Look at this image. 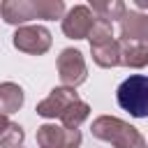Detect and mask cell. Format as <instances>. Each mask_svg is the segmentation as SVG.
Returning a JSON list of instances; mask_svg holds the SVG:
<instances>
[{
  "mask_svg": "<svg viewBox=\"0 0 148 148\" xmlns=\"http://www.w3.org/2000/svg\"><path fill=\"white\" fill-rule=\"evenodd\" d=\"M51 42H53L51 32L44 25H21L12 35L14 49H18L21 53H28V56H44L51 49Z\"/></svg>",
  "mask_w": 148,
  "mask_h": 148,
  "instance_id": "277c9868",
  "label": "cell"
},
{
  "mask_svg": "<svg viewBox=\"0 0 148 148\" xmlns=\"http://www.w3.org/2000/svg\"><path fill=\"white\" fill-rule=\"evenodd\" d=\"M35 139L39 148H79L81 146L79 130H65L62 125H56V123L39 125Z\"/></svg>",
  "mask_w": 148,
  "mask_h": 148,
  "instance_id": "5b68a950",
  "label": "cell"
},
{
  "mask_svg": "<svg viewBox=\"0 0 148 148\" xmlns=\"http://www.w3.org/2000/svg\"><path fill=\"white\" fill-rule=\"evenodd\" d=\"M56 67H58V76L65 88L76 90L81 83L88 81V65L79 49H62L56 60Z\"/></svg>",
  "mask_w": 148,
  "mask_h": 148,
  "instance_id": "3957f363",
  "label": "cell"
},
{
  "mask_svg": "<svg viewBox=\"0 0 148 148\" xmlns=\"http://www.w3.org/2000/svg\"><path fill=\"white\" fill-rule=\"evenodd\" d=\"M7 125H9V116H0V132H2Z\"/></svg>",
  "mask_w": 148,
  "mask_h": 148,
  "instance_id": "ac0fdd59",
  "label": "cell"
},
{
  "mask_svg": "<svg viewBox=\"0 0 148 148\" xmlns=\"http://www.w3.org/2000/svg\"><path fill=\"white\" fill-rule=\"evenodd\" d=\"M134 5H136V12L139 9H148V0H136Z\"/></svg>",
  "mask_w": 148,
  "mask_h": 148,
  "instance_id": "e0dca14e",
  "label": "cell"
},
{
  "mask_svg": "<svg viewBox=\"0 0 148 148\" xmlns=\"http://www.w3.org/2000/svg\"><path fill=\"white\" fill-rule=\"evenodd\" d=\"M120 44V65L130 69H141L148 65V46L139 42H125L118 39Z\"/></svg>",
  "mask_w": 148,
  "mask_h": 148,
  "instance_id": "30bf717a",
  "label": "cell"
},
{
  "mask_svg": "<svg viewBox=\"0 0 148 148\" xmlns=\"http://www.w3.org/2000/svg\"><path fill=\"white\" fill-rule=\"evenodd\" d=\"M90 132H92L95 139L106 141L113 148H148V141L143 139V134L134 125H130V123H125L116 116L95 118L92 125H90Z\"/></svg>",
  "mask_w": 148,
  "mask_h": 148,
  "instance_id": "6da1fadb",
  "label": "cell"
},
{
  "mask_svg": "<svg viewBox=\"0 0 148 148\" xmlns=\"http://www.w3.org/2000/svg\"><path fill=\"white\" fill-rule=\"evenodd\" d=\"M81 97H79V92L74 90V88H65V86H58V88H53L37 106H35V111H37V116H42V118H60L74 102H79Z\"/></svg>",
  "mask_w": 148,
  "mask_h": 148,
  "instance_id": "8992f818",
  "label": "cell"
},
{
  "mask_svg": "<svg viewBox=\"0 0 148 148\" xmlns=\"http://www.w3.org/2000/svg\"><path fill=\"white\" fill-rule=\"evenodd\" d=\"M0 16L9 25H28V21L39 18L37 0H5L0 2Z\"/></svg>",
  "mask_w": 148,
  "mask_h": 148,
  "instance_id": "ba28073f",
  "label": "cell"
},
{
  "mask_svg": "<svg viewBox=\"0 0 148 148\" xmlns=\"http://www.w3.org/2000/svg\"><path fill=\"white\" fill-rule=\"evenodd\" d=\"M116 102L132 118H148V74H130L118 86Z\"/></svg>",
  "mask_w": 148,
  "mask_h": 148,
  "instance_id": "7a4b0ae2",
  "label": "cell"
},
{
  "mask_svg": "<svg viewBox=\"0 0 148 148\" xmlns=\"http://www.w3.org/2000/svg\"><path fill=\"white\" fill-rule=\"evenodd\" d=\"M95 14L90 12L88 5H74L65 16H62V32L69 39H88V32L95 23Z\"/></svg>",
  "mask_w": 148,
  "mask_h": 148,
  "instance_id": "52a82bcc",
  "label": "cell"
},
{
  "mask_svg": "<svg viewBox=\"0 0 148 148\" xmlns=\"http://www.w3.org/2000/svg\"><path fill=\"white\" fill-rule=\"evenodd\" d=\"M21 148H23V146H21Z\"/></svg>",
  "mask_w": 148,
  "mask_h": 148,
  "instance_id": "d6986e66",
  "label": "cell"
},
{
  "mask_svg": "<svg viewBox=\"0 0 148 148\" xmlns=\"http://www.w3.org/2000/svg\"><path fill=\"white\" fill-rule=\"evenodd\" d=\"M118 23H120V39L139 42L148 46V14H141L136 9H125Z\"/></svg>",
  "mask_w": 148,
  "mask_h": 148,
  "instance_id": "9c48e42d",
  "label": "cell"
},
{
  "mask_svg": "<svg viewBox=\"0 0 148 148\" xmlns=\"http://www.w3.org/2000/svg\"><path fill=\"white\" fill-rule=\"evenodd\" d=\"M25 102L23 88L14 81H2L0 83V116H12L16 113Z\"/></svg>",
  "mask_w": 148,
  "mask_h": 148,
  "instance_id": "8fae6325",
  "label": "cell"
},
{
  "mask_svg": "<svg viewBox=\"0 0 148 148\" xmlns=\"http://www.w3.org/2000/svg\"><path fill=\"white\" fill-rule=\"evenodd\" d=\"M113 39V23L104 21V18H95L90 32H88V42L90 46H97V44H106Z\"/></svg>",
  "mask_w": 148,
  "mask_h": 148,
  "instance_id": "9a60e30c",
  "label": "cell"
},
{
  "mask_svg": "<svg viewBox=\"0 0 148 148\" xmlns=\"http://www.w3.org/2000/svg\"><path fill=\"white\" fill-rule=\"evenodd\" d=\"M127 5L120 2V0H92L90 2V12L97 14V18H104V21H120V16L125 14Z\"/></svg>",
  "mask_w": 148,
  "mask_h": 148,
  "instance_id": "4fadbf2b",
  "label": "cell"
},
{
  "mask_svg": "<svg viewBox=\"0 0 148 148\" xmlns=\"http://www.w3.org/2000/svg\"><path fill=\"white\" fill-rule=\"evenodd\" d=\"M23 139H25L23 127L9 120V125L0 132V148H21L23 146Z\"/></svg>",
  "mask_w": 148,
  "mask_h": 148,
  "instance_id": "2e32d148",
  "label": "cell"
},
{
  "mask_svg": "<svg viewBox=\"0 0 148 148\" xmlns=\"http://www.w3.org/2000/svg\"><path fill=\"white\" fill-rule=\"evenodd\" d=\"M88 116H90V104L83 102V99H79V102H74V104L60 116V125H62L65 130H79L81 123H83Z\"/></svg>",
  "mask_w": 148,
  "mask_h": 148,
  "instance_id": "5bb4252c",
  "label": "cell"
},
{
  "mask_svg": "<svg viewBox=\"0 0 148 148\" xmlns=\"http://www.w3.org/2000/svg\"><path fill=\"white\" fill-rule=\"evenodd\" d=\"M90 53H92L95 65H99L104 69H111V67H118L120 65V44H118V39H111L106 44L90 46Z\"/></svg>",
  "mask_w": 148,
  "mask_h": 148,
  "instance_id": "7c38bea8",
  "label": "cell"
}]
</instances>
